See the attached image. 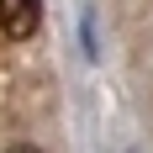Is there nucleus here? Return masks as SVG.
Instances as JSON below:
<instances>
[{
  "label": "nucleus",
  "instance_id": "f257e3e1",
  "mask_svg": "<svg viewBox=\"0 0 153 153\" xmlns=\"http://www.w3.org/2000/svg\"><path fill=\"white\" fill-rule=\"evenodd\" d=\"M42 27V0H0V32L11 42H27Z\"/></svg>",
  "mask_w": 153,
  "mask_h": 153
},
{
  "label": "nucleus",
  "instance_id": "f03ea898",
  "mask_svg": "<svg viewBox=\"0 0 153 153\" xmlns=\"http://www.w3.org/2000/svg\"><path fill=\"white\" fill-rule=\"evenodd\" d=\"M5 153H42V148H37V143H11Z\"/></svg>",
  "mask_w": 153,
  "mask_h": 153
}]
</instances>
